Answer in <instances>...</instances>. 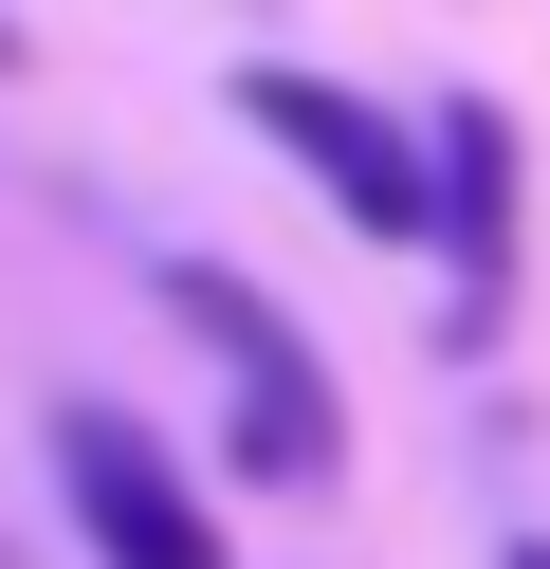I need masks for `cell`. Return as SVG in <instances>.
<instances>
[{
  "label": "cell",
  "mask_w": 550,
  "mask_h": 569,
  "mask_svg": "<svg viewBox=\"0 0 550 569\" xmlns=\"http://www.w3.org/2000/svg\"><path fill=\"white\" fill-rule=\"evenodd\" d=\"M0 74H19V19H0Z\"/></svg>",
  "instance_id": "5"
},
{
  "label": "cell",
  "mask_w": 550,
  "mask_h": 569,
  "mask_svg": "<svg viewBox=\"0 0 550 569\" xmlns=\"http://www.w3.org/2000/svg\"><path fill=\"white\" fill-rule=\"evenodd\" d=\"M56 496L92 532V569H220V515L129 405H56Z\"/></svg>",
  "instance_id": "3"
},
{
  "label": "cell",
  "mask_w": 550,
  "mask_h": 569,
  "mask_svg": "<svg viewBox=\"0 0 550 569\" xmlns=\"http://www.w3.org/2000/svg\"><path fill=\"white\" fill-rule=\"evenodd\" d=\"M513 569H550V551H532V532H513Z\"/></svg>",
  "instance_id": "6"
},
{
  "label": "cell",
  "mask_w": 550,
  "mask_h": 569,
  "mask_svg": "<svg viewBox=\"0 0 550 569\" xmlns=\"http://www.w3.org/2000/svg\"><path fill=\"white\" fill-rule=\"evenodd\" d=\"M239 129L312 166L349 239H440V148H422V129H386L367 92H330V74H239Z\"/></svg>",
  "instance_id": "2"
},
{
  "label": "cell",
  "mask_w": 550,
  "mask_h": 569,
  "mask_svg": "<svg viewBox=\"0 0 550 569\" xmlns=\"http://www.w3.org/2000/svg\"><path fill=\"white\" fill-rule=\"evenodd\" d=\"M166 312L202 331V368H220V441H239V478H257V496H330V478H349V405H330L312 331H293L257 276L166 258Z\"/></svg>",
  "instance_id": "1"
},
{
  "label": "cell",
  "mask_w": 550,
  "mask_h": 569,
  "mask_svg": "<svg viewBox=\"0 0 550 569\" xmlns=\"http://www.w3.org/2000/svg\"><path fill=\"white\" fill-rule=\"evenodd\" d=\"M440 258H459V331H496V295H513V111L496 92H440Z\"/></svg>",
  "instance_id": "4"
}]
</instances>
